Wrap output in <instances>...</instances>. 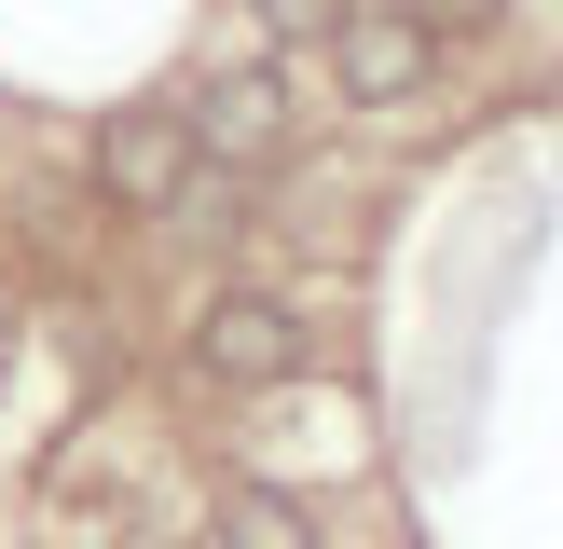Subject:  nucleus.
Listing matches in <instances>:
<instances>
[{"label":"nucleus","instance_id":"obj_1","mask_svg":"<svg viewBox=\"0 0 563 549\" xmlns=\"http://www.w3.org/2000/svg\"><path fill=\"white\" fill-rule=\"evenodd\" d=\"M97 192L124 220H165L192 192V110H165V97H137V110H110L97 124Z\"/></svg>","mask_w":563,"mask_h":549},{"label":"nucleus","instance_id":"obj_6","mask_svg":"<svg viewBox=\"0 0 563 549\" xmlns=\"http://www.w3.org/2000/svg\"><path fill=\"white\" fill-rule=\"evenodd\" d=\"M412 27H427V42H467V27H495V0H399Z\"/></svg>","mask_w":563,"mask_h":549},{"label":"nucleus","instance_id":"obj_4","mask_svg":"<svg viewBox=\"0 0 563 549\" xmlns=\"http://www.w3.org/2000/svg\"><path fill=\"white\" fill-rule=\"evenodd\" d=\"M330 69H344L357 110H412V97H427V69H440V42L399 14V0H357V14L330 27Z\"/></svg>","mask_w":563,"mask_h":549},{"label":"nucleus","instance_id":"obj_5","mask_svg":"<svg viewBox=\"0 0 563 549\" xmlns=\"http://www.w3.org/2000/svg\"><path fill=\"white\" fill-rule=\"evenodd\" d=\"M207 536H220V549H317V508L275 494V481H234V494L207 508Z\"/></svg>","mask_w":563,"mask_h":549},{"label":"nucleus","instance_id":"obj_2","mask_svg":"<svg viewBox=\"0 0 563 549\" xmlns=\"http://www.w3.org/2000/svg\"><path fill=\"white\" fill-rule=\"evenodd\" d=\"M192 371L234 384V399H262V384H289V371H302V316H289L275 289H220L207 316H192Z\"/></svg>","mask_w":563,"mask_h":549},{"label":"nucleus","instance_id":"obj_3","mask_svg":"<svg viewBox=\"0 0 563 549\" xmlns=\"http://www.w3.org/2000/svg\"><path fill=\"white\" fill-rule=\"evenodd\" d=\"M275 152H289V82H275V69H220L207 97H192V165L262 179Z\"/></svg>","mask_w":563,"mask_h":549},{"label":"nucleus","instance_id":"obj_7","mask_svg":"<svg viewBox=\"0 0 563 549\" xmlns=\"http://www.w3.org/2000/svg\"><path fill=\"white\" fill-rule=\"evenodd\" d=\"M357 0H262V27H289V42H317V27H344Z\"/></svg>","mask_w":563,"mask_h":549},{"label":"nucleus","instance_id":"obj_8","mask_svg":"<svg viewBox=\"0 0 563 549\" xmlns=\"http://www.w3.org/2000/svg\"><path fill=\"white\" fill-rule=\"evenodd\" d=\"M0 384H14V316H0Z\"/></svg>","mask_w":563,"mask_h":549}]
</instances>
